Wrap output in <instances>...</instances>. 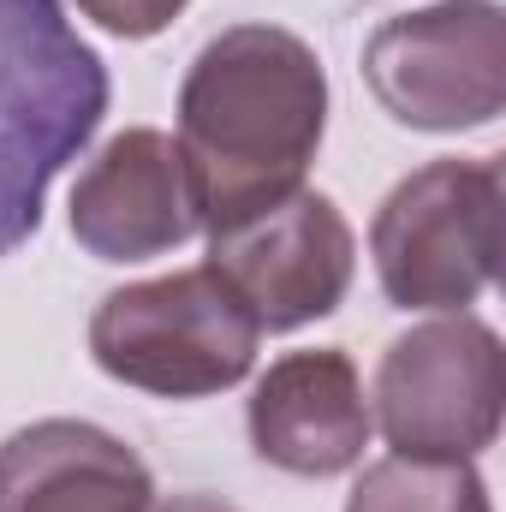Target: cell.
<instances>
[{"instance_id": "7c38bea8", "label": "cell", "mask_w": 506, "mask_h": 512, "mask_svg": "<svg viewBox=\"0 0 506 512\" xmlns=\"http://www.w3.org/2000/svg\"><path fill=\"white\" fill-rule=\"evenodd\" d=\"M185 6H191V0H78L84 18H96L108 36H126V42H149V36H161Z\"/></svg>"}, {"instance_id": "4fadbf2b", "label": "cell", "mask_w": 506, "mask_h": 512, "mask_svg": "<svg viewBox=\"0 0 506 512\" xmlns=\"http://www.w3.org/2000/svg\"><path fill=\"white\" fill-rule=\"evenodd\" d=\"M149 512H239L221 495H167V501H149Z\"/></svg>"}, {"instance_id": "9c48e42d", "label": "cell", "mask_w": 506, "mask_h": 512, "mask_svg": "<svg viewBox=\"0 0 506 512\" xmlns=\"http://www.w3.org/2000/svg\"><path fill=\"white\" fill-rule=\"evenodd\" d=\"M251 447L286 477H346L370 447L364 376L340 346L286 352L251 387Z\"/></svg>"}, {"instance_id": "8992f818", "label": "cell", "mask_w": 506, "mask_h": 512, "mask_svg": "<svg viewBox=\"0 0 506 512\" xmlns=\"http://www.w3.org/2000/svg\"><path fill=\"white\" fill-rule=\"evenodd\" d=\"M364 84L411 131H477L506 108L501 0H435L387 18L364 48Z\"/></svg>"}, {"instance_id": "5b68a950", "label": "cell", "mask_w": 506, "mask_h": 512, "mask_svg": "<svg viewBox=\"0 0 506 512\" xmlns=\"http://www.w3.org/2000/svg\"><path fill=\"white\" fill-rule=\"evenodd\" d=\"M506 352L501 334L471 310L435 316L381 352L370 423L393 453L417 459H477L501 435Z\"/></svg>"}, {"instance_id": "277c9868", "label": "cell", "mask_w": 506, "mask_h": 512, "mask_svg": "<svg viewBox=\"0 0 506 512\" xmlns=\"http://www.w3.org/2000/svg\"><path fill=\"white\" fill-rule=\"evenodd\" d=\"M262 328L233 286L203 268H173L108 292L90 316V358L102 376L155 399H209L256 370Z\"/></svg>"}, {"instance_id": "52a82bcc", "label": "cell", "mask_w": 506, "mask_h": 512, "mask_svg": "<svg viewBox=\"0 0 506 512\" xmlns=\"http://www.w3.org/2000/svg\"><path fill=\"white\" fill-rule=\"evenodd\" d=\"M209 268L233 286V298L251 310L262 334H292L340 310L358 268V239L334 197L298 185L280 203L215 227Z\"/></svg>"}, {"instance_id": "3957f363", "label": "cell", "mask_w": 506, "mask_h": 512, "mask_svg": "<svg viewBox=\"0 0 506 512\" xmlns=\"http://www.w3.org/2000/svg\"><path fill=\"white\" fill-rule=\"evenodd\" d=\"M501 155H441L405 173L370 221L376 280L393 310H465L501 274Z\"/></svg>"}, {"instance_id": "8fae6325", "label": "cell", "mask_w": 506, "mask_h": 512, "mask_svg": "<svg viewBox=\"0 0 506 512\" xmlns=\"http://www.w3.org/2000/svg\"><path fill=\"white\" fill-rule=\"evenodd\" d=\"M346 512H495V507H489V483L477 477L471 459L387 453L352 483Z\"/></svg>"}, {"instance_id": "30bf717a", "label": "cell", "mask_w": 506, "mask_h": 512, "mask_svg": "<svg viewBox=\"0 0 506 512\" xmlns=\"http://www.w3.org/2000/svg\"><path fill=\"white\" fill-rule=\"evenodd\" d=\"M155 477L120 435L42 417L0 441V512H149Z\"/></svg>"}, {"instance_id": "ba28073f", "label": "cell", "mask_w": 506, "mask_h": 512, "mask_svg": "<svg viewBox=\"0 0 506 512\" xmlns=\"http://www.w3.org/2000/svg\"><path fill=\"white\" fill-rule=\"evenodd\" d=\"M203 233L185 155L167 131L126 126L72 185V239L102 262H143Z\"/></svg>"}, {"instance_id": "7a4b0ae2", "label": "cell", "mask_w": 506, "mask_h": 512, "mask_svg": "<svg viewBox=\"0 0 506 512\" xmlns=\"http://www.w3.org/2000/svg\"><path fill=\"white\" fill-rule=\"evenodd\" d=\"M108 66L60 0H0V256L36 239L54 179L108 114Z\"/></svg>"}, {"instance_id": "6da1fadb", "label": "cell", "mask_w": 506, "mask_h": 512, "mask_svg": "<svg viewBox=\"0 0 506 512\" xmlns=\"http://www.w3.org/2000/svg\"><path fill=\"white\" fill-rule=\"evenodd\" d=\"M328 131V72L316 48L280 24L209 36L179 84V155L203 233L280 203L304 185Z\"/></svg>"}]
</instances>
